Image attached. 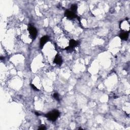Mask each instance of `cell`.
<instances>
[{
    "mask_svg": "<svg viewBox=\"0 0 130 130\" xmlns=\"http://www.w3.org/2000/svg\"><path fill=\"white\" fill-rule=\"evenodd\" d=\"M79 44V43L78 41H77L73 39H72L69 42V46H68L67 47L65 48V49L67 51L71 52L73 50V48H74L75 47H76V46H78Z\"/></svg>",
    "mask_w": 130,
    "mask_h": 130,
    "instance_id": "2",
    "label": "cell"
},
{
    "mask_svg": "<svg viewBox=\"0 0 130 130\" xmlns=\"http://www.w3.org/2000/svg\"><path fill=\"white\" fill-rule=\"evenodd\" d=\"M35 114H36V115H38V116L41 115V114H39V113H38V112H35Z\"/></svg>",
    "mask_w": 130,
    "mask_h": 130,
    "instance_id": "12",
    "label": "cell"
},
{
    "mask_svg": "<svg viewBox=\"0 0 130 130\" xmlns=\"http://www.w3.org/2000/svg\"><path fill=\"white\" fill-rule=\"evenodd\" d=\"M77 8H78V7H77V5L73 4L71 6V11H72L74 13H76L77 10Z\"/></svg>",
    "mask_w": 130,
    "mask_h": 130,
    "instance_id": "8",
    "label": "cell"
},
{
    "mask_svg": "<svg viewBox=\"0 0 130 130\" xmlns=\"http://www.w3.org/2000/svg\"><path fill=\"white\" fill-rule=\"evenodd\" d=\"M54 97L56 100H57L58 101H60V97H59V95H58V94L57 93V92H55V93L54 94Z\"/></svg>",
    "mask_w": 130,
    "mask_h": 130,
    "instance_id": "9",
    "label": "cell"
},
{
    "mask_svg": "<svg viewBox=\"0 0 130 130\" xmlns=\"http://www.w3.org/2000/svg\"><path fill=\"white\" fill-rule=\"evenodd\" d=\"M31 87L33 88V89H34V90H35L36 91H39V89L38 88H37L34 84H31Z\"/></svg>",
    "mask_w": 130,
    "mask_h": 130,
    "instance_id": "11",
    "label": "cell"
},
{
    "mask_svg": "<svg viewBox=\"0 0 130 130\" xmlns=\"http://www.w3.org/2000/svg\"><path fill=\"white\" fill-rule=\"evenodd\" d=\"M129 32H124L123 31L120 34L119 37L120 38L123 40H127L129 38Z\"/></svg>",
    "mask_w": 130,
    "mask_h": 130,
    "instance_id": "6",
    "label": "cell"
},
{
    "mask_svg": "<svg viewBox=\"0 0 130 130\" xmlns=\"http://www.w3.org/2000/svg\"><path fill=\"white\" fill-rule=\"evenodd\" d=\"M54 63L57 65H61L63 63V60L61 56H60L58 54H57L56 56L55 57V58L54 59Z\"/></svg>",
    "mask_w": 130,
    "mask_h": 130,
    "instance_id": "7",
    "label": "cell"
},
{
    "mask_svg": "<svg viewBox=\"0 0 130 130\" xmlns=\"http://www.w3.org/2000/svg\"><path fill=\"white\" fill-rule=\"evenodd\" d=\"M60 115V112L57 110H54L50 111L45 115L49 120L51 122H54Z\"/></svg>",
    "mask_w": 130,
    "mask_h": 130,
    "instance_id": "1",
    "label": "cell"
},
{
    "mask_svg": "<svg viewBox=\"0 0 130 130\" xmlns=\"http://www.w3.org/2000/svg\"><path fill=\"white\" fill-rule=\"evenodd\" d=\"M49 40V37L48 36H44L42 37L40 40V47L42 48L44 47V45L47 43Z\"/></svg>",
    "mask_w": 130,
    "mask_h": 130,
    "instance_id": "5",
    "label": "cell"
},
{
    "mask_svg": "<svg viewBox=\"0 0 130 130\" xmlns=\"http://www.w3.org/2000/svg\"><path fill=\"white\" fill-rule=\"evenodd\" d=\"M46 128L45 125H41L40 126V127L39 128L38 130H46Z\"/></svg>",
    "mask_w": 130,
    "mask_h": 130,
    "instance_id": "10",
    "label": "cell"
},
{
    "mask_svg": "<svg viewBox=\"0 0 130 130\" xmlns=\"http://www.w3.org/2000/svg\"><path fill=\"white\" fill-rule=\"evenodd\" d=\"M65 16L67 17L69 19H74V18H78V20L80 21V18L76 14V13H74L71 10H67L65 12Z\"/></svg>",
    "mask_w": 130,
    "mask_h": 130,
    "instance_id": "4",
    "label": "cell"
},
{
    "mask_svg": "<svg viewBox=\"0 0 130 130\" xmlns=\"http://www.w3.org/2000/svg\"><path fill=\"white\" fill-rule=\"evenodd\" d=\"M28 31L31 38L33 40L35 39L37 36V34H38L37 29L34 26L29 25V27H28Z\"/></svg>",
    "mask_w": 130,
    "mask_h": 130,
    "instance_id": "3",
    "label": "cell"
}]
</instances>
